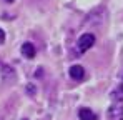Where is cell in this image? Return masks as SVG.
I'll list each match as a JSON object with an SVG mask.
<instances>
[{
    "label": "cell",
    "instance_id": "1",
    "mask_svg": "<svg viewBox=\"0 0 123 120\" xmlns=\"http://www.w3.org/2000/svg\"><path fill=\"white\" fill-rule=\"evenodd\" d=\"M93 43H95V35L93 33H83L82 37L77 40V50H78V53L82 55L86 50H90L93 47Z\"/></svg>",
    "mask_w": 123,
    "mask_h": 120
},
{
    "label": "cell",
    "instance_id": "2",
    "mask_svg": "<svg viewBox=\"0 0 123 120\" xmlns=\"http://www.w3.org/2000/svg\"><path fill=\"white\" fill-rule=\"evenodd\" d=\"M108 120H123V102H117L108 108Z\"/></svg>",
    "mask_w": 123,
    "mask_h": 120
},
{
    "label": "cell",
    "instance_id": "3",
    "mask_svg": "<svg viewBox=\"0 0 123 120\" xmlns=\"http://www.w3.org/2000/svg\"><path fill=\"white\" fill-rule=\"evenodd\" d=\"M68 73L73 80H83V77H85V70H83L82 65H72Z\"/></svg>",
    "mask_w": 123,
    "mask_h": 120
},
{
    "label": "cell",
    "instance_id": "4",
    "mask_svg": "<svg viewBox=\"0 0 123 120\" xmlns=\"http://www.w3.org/2000/svg\"><path fill=\"white\" fill-rule=\"evenodd\" d=\"M22 53H23V57H27V59H33V57H35V47H33L30 42H25V43L22 45Z\"/></svg>",
    "mask_w": 123,
    "mask_h": 120
},
{
    "label": "cell",
    "instance_id": "5",
    "mask_svg": "<svg viewBox=\"0 0 123 120\" xmlns=\"http://www.w3.org/2000/svg\"><path fill=\"white\" fill-rule=\"evenodd\" d=\"M78 115H80V120H97V115L90 108H80Z\"/></svg>",
    "mask_w": 123,
    "mask_h": 120
},
{
    "label": "cell",
    "instance_id": "6",
    "mask_svg": "<svg viewBox=\"0 0 123 120\" xmlns=\"http://www.w3.org/2000/svg\"><path fill=\"white\" fill-rule=\"evenodd\" d=\"M111 99L115 100V102H123V83L118 85V87L111 92Z\"/></svg>",
    "mask_w": 123,
    "mask_h": 120
},
{
    "label": "cell",
    "instance_id": "7",
    "mask_svg": "<svg viewBox=\"0 0 123 120\" xmlns=\"http://www.w3.org/2000/svg\"><path fill=\"white\" fill-rule=\"evenodd\" d=\"M3 42H5V32L0 28V43H3Z\"/></svg>",
    "mask_w": 123,
    "mask_h": 120
},
{
    "label": "cell",
    "instance_id": "8",
    "mask_svg": "<svg viewBox=\"0 0 123 120\" xmlns=\"http://www.w3.org/2000/svg\"><path fill=\"white\" fill-rule=\"evenodd\" d=\"M5 2H8V3H12V2H13V0H5Z\"/></svg>",
    "mask_w": 123,
    "mask_h": 120
}]
</instances>
